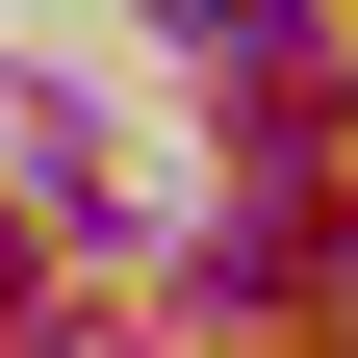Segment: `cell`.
<instances>
[{
	"label": "cell",
	"mask_w": 358,
	"mask_h": 358,
	"mask_svg": "<svg viewBox=\"0 0 358 358\" xmlns=\"http://www.w3.org/2000/svg\"><path fill=\"white\" fill-rule=\"evenodd\" d=\"M154 26H179V52H282V0H154Z\"/></svg>",
	"instance_id": "1"
},
{
	"label": "cell",
	"mask_w": 358,
	"mask_h": 358,
	"mask_svg": "<svg viewBox=\"0 0 358 358\" xmlns=\"http://www.w3.org/2000/svg\"><path fill=\"white\" fill-rule=\"evenodd\" d=\"M26 333H52V282H26V231H0V358H26Z\"/></svg>",
	"instance_id": "2"
}]
</instances>
